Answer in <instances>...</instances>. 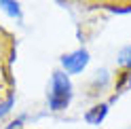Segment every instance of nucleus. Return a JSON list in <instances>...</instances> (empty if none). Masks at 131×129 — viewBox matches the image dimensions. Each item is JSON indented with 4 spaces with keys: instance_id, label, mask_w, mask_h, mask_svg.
Segmentation results:
<instances>
[{
    "instance_id": "nucleus-7",
    "label": "nucleus",
    "mask_w": 131,
    "mask_h": 129,
    "mask_svg": "<svg viewBox=\"0 0 131 129\" xmlns=\"http://www.w3.org/2000/svg\"><path fill=\"white\" fill-rule=\"evenodd\" d=\"M23 121H26V114H21V116H17L15 121H11V123H9V127H6V129H21Z\"/></svg>"
},
{
    "instance_id": "nucleus-6",
    "label": "nucleus",
    "mask_w": 131,
    "mask_h": 129,
    "mask_svg": "<svg viewBox=\"0 0 131 129\" xmlns=\"http://www.w3.org/2000/svg\"><path fill=\"white\" fill-rule=\"evenodd\" d=\"M13 106H15V95L11 93L9 98H6V100H4L2 104H0V119L9 114V112H11V108H13Z\"/></svg>"
},
{
    "instance_id": "nucleus-8",
    "label": "nucleus",
    "mask_w": 131,
    "mask_h": 129,
    "mask_svg": "<svg viewBox=\"0 0 131 129\" xmlns=\"http://www.w3.org/2000/svg\"><path fill=\"white\" fill-rule=\"evenodd\" d=\"M127 87L131 89V70H129V74H127Z\"/></svg>"
},
{
    "instance_id": "nucleus-1",
    "label": "nucleus",
    "mask_w": 131,
    "mask_h": 129,
    "mask_svg": "<svg viewBox=\"0 0 131 129\" xmlns=\"http://www.w3.org/2000/svg\"><path fill=\"white\" fill-rule=\"evenodd\" d=\"M72 102V80L66 72H53L51 76V91H49V108L61 112Z\"/></svg>"
},
{
    "instance_id": "nucleus-3",
    "label": "nucleus",
    "mask_w": 131,
    "mask_h": 129,
    "mask_svg": "<svg viewBox=\"0 0 131 129\" xmlns=\"http://www.w3.org/2000/svg\"><path fill=\"white\" fill-rule=\"evenodd\" d=\"M108 110H110L108 104H95L93 108H89L85 112V121L89 125H102L104 119L108 116Z\"/></svg>"
},
{
    "instance_id": "nucleus-4",
    "label": "nucleus",
    "mask_w": 131,
    "mask_h": 129,
    "mask_svg": "<svg viewBox=\"0 0 131 129\" xmlns=\"http://www.w3.org/2000/svg\"><path fill=\"white\" fill-rule=\"evenodd\" d=\"M0 9L4 13H9L15 19H21V9H19L17 2H13V0H0Z\"/></svg>"
},
{
    "instance_id": "nucleus-5",
    "label": "nucleus",
    "mask_w": 131,
    "mask_h": 129,
    "mask_svg": "<svg viewBox=\"0 0 131 129\" xmlns=\"http://www.w3.org/2000/svg\"><path fill=\"white\" fill-rule=\"evenodd\" d=\"M118 63L123 68H129L131 70V45H127V47H123L121 49V53H118Z\"/></svg>"
},
{
    "instance_id": "nucleus-2",
    "label": "nucleus",
    "mask_w": 131,
    "mask_h": 129,
    "mask_svg": "<svg viewBox=\"0 0 131 129\" xmlns=\"http://www.w3.org/2000/svg\"><path fill=\"white\" fill-rule=\"evenodd\" d=\"M89 51L87 49H76V51H72L68 55H61V66L66 70V74H78V72H83L87 68V63H89Z\"/></svg>"
}]
</instances>
